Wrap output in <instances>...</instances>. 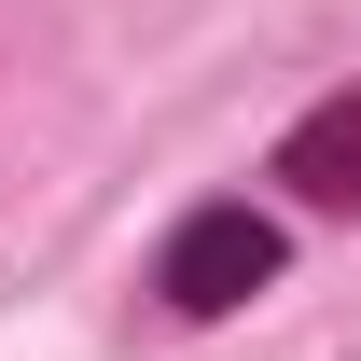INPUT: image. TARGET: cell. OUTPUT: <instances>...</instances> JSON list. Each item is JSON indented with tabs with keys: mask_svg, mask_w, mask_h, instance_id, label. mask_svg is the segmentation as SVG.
Returning a JSON list of instances; mask_svg holds the SVG:
<instances>
[{
	"mask_svg": "<svg viewBox=\"0 0 361 361\" xmlns=\"http://www.w3.org/2000/svg\"><path fill=\"white\" fill-rule=\"evenodd\" d=\"M264 180L292 195V209H319V223H361V84H334V97H306L292 126H278V153H264Z\"/></svg>",
	"mask_w": 361,
	"mask_h": 361,
	"instance_id": "2",
	"label": "cell"
},
{
	"mask_svg": "<svg viewBox=\"0 0 361 361\" xmlns=\"http://www.w3.org/2000/svg\"><path fill=\"white\" fill-rule=\"evenodd\" d=\"M292 278V223H278L264 195H195L167 236H153V306L180 334H209V319H250Z\"/></svg>",
	"mask_w": 361,
	"mask_h": 361,
	"instance_id": "1",
	"label": "cell"
}]
</instances>
